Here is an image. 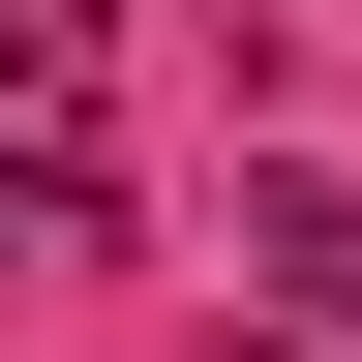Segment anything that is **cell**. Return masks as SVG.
Instances as JSON below:
<instances>
[{
	"label": "cell",
	"mask_w": 362,
	"mask_h": 362,
	"mask_svg": "<svg viewBox=\"0 0 362 362\" xmlns=\"http://www.w3.org/2000/svg\"><path fill=\"white\" fill-rule=\"evenodd\" d=\"M242 302L272 332H362V181H242Z\"/></svg>",
	"instance_id": "1"
}]
</instances>
